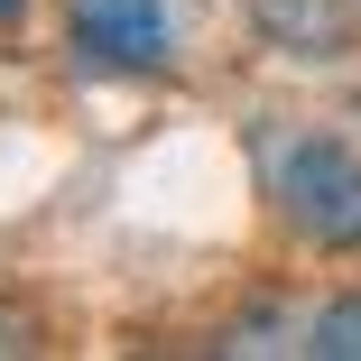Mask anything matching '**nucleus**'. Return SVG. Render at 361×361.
<instances>
[{"label":"nucleus","mask_w":361,"mask_h":361,"mask_svg":"<svg viewBox=\"0 0 361 361\" xmlns=\"http://www.w3.org/2000/svg\"><path fill=\"white\" fill-rule=\"evenodd\" d=\"M259 195L278 204V223L352 259L361 250V149L334 130H259Z\"/></svg>","instance_id":"nucleus-1"},{"label":"nucleus","mask_w":361,"mask_h":361,"mask_svg":"<svg viewBox=\"0 0 361 361\" xmlns=\"http://www.w3.org/2000/svg\"><path fill=\"white\" fill-rule=\"evenodd\" d=\"M65 28L102 75H167L176 65V0H65Z\"/></svg>","instance_id":"nucleus-2"},{"label":"nucleus","mask_w":361,"mask_h":361,"mask_svg":"<svg viewBox=\"0 0 361 361\" xmlns=\"http://www.w3.org/2000/svg\"><path fill=\"white\" fill-rule=\"evenodd\" d=\"M250 37L269 56H306V65H334L352 47V10L343 0H250Z\"/></svg>","instance_id":"nucleus-3"},{"label":"nucleus","mask_w":361,"mask_h":361,"mask_svg":"<svg viewBox=\"0 0 361 361\" xmlns=\"http://www.w3.org/2000/svg\"><path fill=\"white\" fill-rule=\"evenodd\" d=\"M306 352H315V361H361V287L334 297V306L306 324Z\"/></svg>","instance_id":"nucleus-4"},{"label":"nucleus","mask_w":361,"mask_h":361,"mask_svg":"<svg viewBox=\"0 0 361 361\" xmlns=\"http://www.w3.org/2000/svg\"><path fill=\"white\" fill-rule=\"evenodd\" d=\"M0 352H37V315L28 306H0Z\"/></svg>","instance_id":"nucleus-5"},{"label":"nucleus","mask_w":361,"mask_h":361,"mask_svg":"<svg viewBox=\"0 0 361 361\" xmlns=\"http://www.w3.org/2000/svg\"><path fill=\"white\" fill-rule=\"evenodd\" d=\"M19 19H28V0H0V28H19Z\"/></svg>","instance_id":"nucleus-6"}]
</instances>
